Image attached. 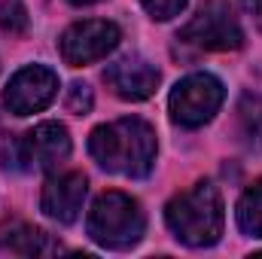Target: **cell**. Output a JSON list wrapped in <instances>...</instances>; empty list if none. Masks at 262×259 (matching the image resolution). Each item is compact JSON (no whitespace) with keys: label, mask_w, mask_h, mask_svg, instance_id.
I'll return each mask as SVG.
<instances>
[{"label":"cell","mask_w":262,"mask_h":259,"mask_svg":"<svg viewBox=\"0 0 262 259\" xmlns=\"http://www.w3.org/2000/svg\"><path fill=\"white\" fill-rule=\"evenodd\" d=\"M146 217L137 198L125 192H101L89 210V235L107 250H128L143 238Z\"/></svg>","instance_id":"3"},{"label":"cell","mask_w":262,"mask_h":259,"mask_svg":"<svg viewBox=\"0 0 262 259\" xmlns=\"http://www.w3.org/2000/svg\"><path fill=\"white\" fill-rule=\"evenodd\" d=\"M168 229L186 247H210L223 235V198L220 189L207 180L195 183L192 189L174 195L165 207Z\"/></svg>","instance_id":"2"},{"label":"cell","mask_w":262,"mask_h":259,"mask_svg":"<svg viewBox=\"0 0 262 259\" xmlns=\"http://www.w3.org/2000/svg\"><path fill=\"white\" fill-rule=\"evenodd\" d=\"M12 162L6 168L12 171H55L67 156H70V134L61 122H40L25 137L12 140Z\"/></svg>","instance_id":"6"},{"label":"cell","mask_w":262,"mask_h":259,"mask_svg":"<svg viewBox=\"0 0 262 259\" xmlns=\"http://www.w3.org/2000/svg\"><path fill=\"white\" fill-rule=\"evenodd\" d=\"M85 192H89L85 174L67 171V174L52 177V180L43 186L40 207H43V213H46L49 220H55V223H61V226H70V223L79 217V210H82Z\"/></svg>","instance_id":"10"},{"label":"cell","mask_w":262,"mask_h":259,"mask_svg":"<svg viewBox=\"0 0 262 259\" xmlns=\"http://www.w3.org/2000/svg\"><path fill=\"white\" fill-rule=\"evenodd\" d=\"M226 89L213 73H192L180 79L168 98L171 119L183 128H198L213 119V113L223 107Z\"/></svg>","instance_id":"5"},{"label":"cell","mask_w":262,"mask_h":259,"mask_svg":"<svg viewBox=\"0 0 262 259\" xmlns=\"http://www.w3.org/2000/svg\"><path fill=\"white\" fill-rule=\"evenodd\" d=\"M70 3H76V6H89V3H98V0H70Z\"/></svg>","instance_id":"18"},{"label":"cell","mask_w":262,"mask_h":259,"mask_svg":"<svg viewBox=\"0 0 262 259\" xmlns=\"http://www.w3.org/2000/svg\"><path fill=\"white\" fill-rule=\"evenodd\" d=\"M107 89L122 101H146L159 85V70L140 55H125L104 70Z\"/></svg>","instance_id":"9"},{"label":"cell","mask_w":262,"mask_h":259,"mask_svg":"<svg viewBox=\"0 0 262 259\" xmlns=\"http://www.w3.org/2000/svg\"><path fill=\"white\" fill-rule=\"evenodd\" d=\"M177 40L204 52H235L244 43V31L226 0H204L195 15L180 28Z\"/></svg>","instance_id":"4"},{"label":"cell","mask_w":262,"mask_h":259,"mask_svg":"<svg viewBox=\"0 0 262 259\" xmlns=\"http://www.w3.org/2000/svg\"><path fill=\"white\" fill-rule=\"evenodd\" d=\"M119 46V28L104 18H89L70 25L61 37V58L70 67H82L107 58Z\"/></svg>","instance_id":"8"},{"label":"cell","mask_w":262,"mask_h":259,"mask_svg":"<svg viewBox=\"0 0 262 259\" xmlns=\"http://www.w3.org/2000/svg\"><path fill=\"white\" fill-rule=\"evenodd\" d=\"M92 104H95L92 89H89L85 82H70V89H67V95H64L67 110H70L73 116H85V113L92 110Z\"/></svg>","instance_id":"15"},{"label":"cell","mask_w":262,"mask_h":259,"mask_svg":"<svg viewBox=\"0 0 262 259\" xmlns=\"http://www.w3.org/2000/svg\"><path fill=\"white\" fill-rule=\"evenodd\" d=\"M238 226L241 232L262 238V180H256L238 201Z\"/></svg>","instance_id":"13"},{"label":"cell","mask_w":262,"mask_h":259,"mask_svg":"<svg viewBox=\"0 0 262 259\" xmlns=\"http://www.w3.org/2000/svg\"><path fill=\"white\" fill-rule=\"evenodd\" d=\"M89 153L95 162L122 177H146L156 165V131L149 122L125 116L98 125L89 137Z\"/></svg>","instance_id":"1"},{"label":"cell","mask_w":262,"mask_h":259,"mask_svg":"<svg viewBox=\"0 0 262 259\" xmlns=\"http://www.w3.org/2000/svg\"><path fill=\"white\" fill-rule=\"evenodd\" d=\"M0 31L15 37L28 31V9L21 0H0Z\"/></svg>","instance_id":"14"},{"label":"cell","mask_w":262,"mask_h":259,"mask_svg":"<svg viewBox=\"0 0 262 259\" xmlns=\"http://www.w3.org/2000/svg\"><path fill=\"white\" fill-rule=\"evenodd\" d=\"M0 250L12 256H49L58 253L61 244L52 241L43 229L28 226V223H12L0 229Z\"/></svg>","instance_id":"11"},{"label":"cell","mask_w":262,"mask_h":259,"mask_svg":"<svg viewBox=\"0 0 262 259\" xmlns=\"http://www.w3.org/2000/svg\"><path fill=\"white\" fill-rule=\"evenodd\" d=\"M140 3H143V9H146L152 18H159V21H168V18L180 15L183 6H186V0H140Z\"/></svg>","instance_id":"16"},{"label":"cell","mask_w":262,"mask_h":259,"mask_svg":"<svg viewBox=\"0 0 262 259\" xmlns=\"http://www.w3.org/2000/svg\"><path fill=\"white\" fill-rule=\"evenodd\" d=\"M55 95H58V76H55V70H49V67H43V64H28L6 82L3 104L15 116H31V113L46 110Z\"/></svg>","instance_id":"7"},{"label":"cell","mask_w":262,"mask_h":259,"mask_svg":"<svg viewBox=\"0 0 262 259\" xmlns=\"http://www.w3.org/2000/svg\"><path fill=\"white\" fill-rule=\"evenodd\" d=\"M247 3V9L253 12V18H256V25L262 28V0H244Z\"/></svg>","instance_id":"17"},{"label":"cell","mask_w":262,"mask_h":259,"mask_svg":"<svg viewBox=\"0 0 262 259\" xmlns=\"http://www.w3.org/2000/svg\"><path fill=\"white\" fill-rule=\"evenodd\" d=\"M238 137L247 149L262 153V95H244L238 104Z\"/></svg>","instance_id":"12"}]
</instances>
